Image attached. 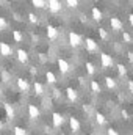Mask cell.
Here are the masks:
<instances>
[{
    "mask_svg": "<svg viewBox=\"0 0 133 135\" xmlns=\"http://www.w3.org/2000/svg\"><path fill=\"white\" fill-rule=\"evenodd\" d=\"M100 65H102V68H111L113 66V58L108 54H102L100 55Z\"/></svg>",
    "mask_w": 133,
    "mask_h": 135,
    "instance_id": "obj_5",
    "label": "cell"
},
{
    "mask_svg": "<svg viewBox=\"0 0 133 135\" xmlns=\"http://www.w3.org/2000/svg\"><path fill=\"white\" fill-rule=\"evenodd\" d=\"M58 68H60V71H61L63 74H67V72H69V69H70L69 63H67L64 58H58Z\"/></svg>",
    "mask_w": 133,
    "mask_h": 135,
    "instance_id": "obj_11",
    "label": "cell"
},
{
    "mask_svg": "<svg viewBox=\"0 0 133 135\" xmlns=\"http://www.w3.org/2000/svg\"><path fill=\"white\" fill-rule=\"evenodd\" d=\"M93 19H94V21H97V22L102 21V11H100L97 6H94V8H93Z\"/></svg>",
    "mask_w": 133,
    "mask_h": 135,
    "instance_id": "obj_17",
    "label": "cell"
},
{
    "mask_svg": "<svg viewBox=\"0 0 133 135\" xmlns=\"http://www.w3.org/2000/svg\"><path fill=\"white\" fill-rule=\"evenodd\" d=\"M122 39H124L125 42H132V36H130V33H127V32L122 33Z\"/></svg>",
    "mask_w": 133,
    "mask_h": 135,
    "instance_id": "obj_30",
    "label": "cell"
},
{
    "mask_svg": "<svg viewBox=\"0 0 133 135\" xmlns=\"http://www.w3.org/2000/svg\"><path fill=\"white\" fill-rule=\"evenodd\" d=\"M3 108H5V113H6V116H8L9 119H13V118H14V108H13L9 104H5V105H3Z\"/></svg>",
    "mask_w": 133,
    "mask_h": 135,
    "instance_id": "obj_15",
    "label": "cell"
},
{
    "mask_svg": "<svg viewBox=\"0 0 133 135\" xmlns=\"http://www.w3.org/2000/svg\"><path fill=\"white\" fill-rule=\"evenodd\" d=\"M86 50L88 52H97L99 50V46L93 38H86Z\"/></svg>",
    "mask_w": 133,
    "mask_h": 135,
    "instance_id": "obj_6",
    "label": "cell"
},
{
    "mask_svg": "<svg viewBox=\"0 0 133 135\" xmlns=\"http://www.w3.org/2000/svg\"><path fill=\"white\" fill-rule=\"evenodd\" d=\"M47 38H49L50 41H55V39L58 38V30H57L53 25H49V27H47Z\"/></svg>",
    "mask_w": 133,
    "mask_h": 135,
    "instance_id": "obj_9",
    "label": "cell"
},
{
    "mask_svg": "<svg viewBox=\"0 0 133 135\" xmlns=\"http://www.w3.org/2000/svg\"><path fill=\"white\" fill-rule=\"evenodd\" d=\"M66 3L69 8H77L78 6V0H66Z\"/></svg>",
    "mask_w": 133,
    "mask_h": 135,
    "instance_id": "obj_27",
    "label": "cell"
},
{
    "mask_svg": "<svg viewBox=\"0 0 133 135\" xmlns=\"http://www.w3.org/2000/svg\"><path fill=\"white\" fill-rule=\"evenodd\" d=\"M105 83H106V86L108 88H116V80L114 79H111V77H105Z\"/></svg>",
    "mask_w": 133,
    "mask_h": 135,
    "instance_id": "obj_20",
    "label": "cell"
},
{
    "mask_svg": "<svg viewBox=\"0 0 133 135\" xmlns=\"http://www.w3.org/2000/svg\"><path fill=\"white\" fill-rule=\"evenodd\" d=\"M91 90H93L94 93H100V85L96 82V80H93V82H91Z\"/></svg>",
    "mask_w": 133,
    "mask_h": 135,
    "instance_id": "obj_23",
    "label": "cell"
},
{
    "mask_svg": "<svg viewBox=\"0 0 133 135\" xmlns=\"http://www.w3.org/2000/svg\"><path fill=\"white\" fill-rule=\"evenodd\" d=\"M47 6H49V11L52 14H58L61 11V3L60 0H47Z\"/></svg>",
    "mask_w": 133,
    "mask_h": 135,
    "instance_id": "obj_1",
    "label": "cell"
},
{
    "mask_svg": "<svg viewBox=\"0 0 133 135\" xmlns=\"http://www.w3.org/2000/svg\"><path fill=\"white\" fill-rule=\"evenodd\" d=\"M86 72H88V74H91V75L96 72V68H94L93 63H86Z\"/></svg>",
    "mask_w": 133,
    "mask_h": 135,
    "instance_id": "obj_24",
    "label": "cell"
},
{
    "mask_svg": "<svg viewBox=\"0 0 133 135\" xmlns=\"http://www.w3.org/2000/svg\"><path fill=\"white\" fill-rule=\"evenodd\" d=\"M28 21H30L32 24H38V16L33 14V13H30V14H28Z\"/></svg>",
    "mask_w": 133,
    "mask_h": 135,
    "instance_id": "obj_28",
    "label": "cell"
},
{
    "mask_svg": "<svg viewBox=\"0 0 133 135\" xmlns=\"http://www.w3.org/2000/svg\"><path fill=\"white\" fill-rule=\"evenodd\" d=\"M99 35L102 39H108V33H106V30L105 28H99Z\"/></svg>",
    "mask_w": 133,
    "mask_h": 135,
    "instance_id": "obj_29",
    "label": "cell"
},
{
    "mask_svg": "<svg viewBox=\"0 0 133 135\" xmlns=\"http://www.w3.org/2000/svg\"><path fill=\"white\" fill-rule=\"evenodd\" d=\"M17 60H19V63H22V65H25L27 61H28V54L24 50V49H19L17 52Z\"/></svg>",
    "mask_w": 133,
    "mask_h": 135,
    "instance_id": "obj_8",
    "label": "cell"
},
{
    "mask_svg": "<svg viewBox=\"0 0 133 135\" xmlns=\"http://www.w3.org/2000/svg\"><path fill=\"white\" fill-rule=\"evenodd\" d=\"M2 79H3V82H8L9 80V74L8 72H2Z\"/></svg>",
    "mask_w": 133,
    "mask_h": 135,
    "instance_id": "obj_33",
    "label": "cell"
},
{
    "mask_svg": "<svg viewBox=\"0 0 133 135\" xmlns=\"http://www.w3.org/2000/svg\"><path fill=\"white\" fill-rule=\"evenodd\" d=\"M96 121H97L99 126L106 124V118H105V115H102V113H96Z\"/></svg>",
    "mask_w": 133,
    "mask_h": 135,
    "instance_id": "obj_18",
    "label": "cell"
},
{
    "mask_svg": "<svg viewBox=\"0 0 133 135\" xmlns=\"http://www.w3.org/2000/svg\"><path fill=\"white\" fill-rule=\"evenodd\" d=\"M69 44H70L72 47L81 46V36L78 33H75V32H70V33H69Z\"/></svg>",
    "mask_w": 133,
    "mask_h": 135,
    "instance_id": "obj_2",
    "label": "cell"
},
{
    "mask_svg": "<svg viewBox=\"0 0 133 135\" xmlns=\"http://www.w3.org/2000/svg\"><path fill=\"white\" fill-rule=\"evenodd\" d=\"M129 58H130V61H133V52H129Z\"/></svg>",
    "mask_w": 133,
    "mask_h": 135,
    "instance_id": "obj_37",
    "label": "cell"
},
{
    "mask_svg": "<svg viewBox=\"0 0 133 135\" xmlns=\"http://www.w3.org/2000/svg\"><path fill=\"white\" fill-rule=\"evenodd\" d=\"M117 72H119V75H125L127 74V68L124 65H117Z\"/></svg>",
    "mask_w": 133,
    "mask_h": 135,
    "instance_id": "obj_25",
    "label": "cell"
},
{
    "mask_svg": "<svg viewBox=\"0 0 133 135\" xmlns=\"http://www.w3.org/2000/svg\"><path fill=\"white\" fill-rule=\"evenodd\" d=\"M13 38H14V41H16V42H21V41L24 39V35L21 33L19 30H13Z\"/></svg>",
    "mask_w": 133,
    "mask_h": 135,
    "instance_id": "obj_21",
    "label": "cell"
},
{
    "mask_svg": "<svg viewBox=\"0 0 133 135\" xmlns=\"http://www.w3.org/2000/svg\"><path fill=\"white\" fill-rule=\"evenodd\" d=\"M33 90L38 96H42V94H44V86H42V83H39V82H34Z\"/></svg>",
    "mask_w": 133,
    "mask_h": 135,
    "instance_id": "obj_16",
    "label": "cell"
},
{
    "mask_svg": "<svg viewBox=\"0 0 133 135\" xmlns=\"http://www.w3.org/2000/svg\"><path fill=\"white\" fill-rule=\"evenodd\" d=\"M14 135H27V131L22 127H14Z\"/></svg>",
    "mask_w": 133,
    "mask_h": 135,
    "instance_id": "obj_26",
    "label": "cell"
},
{
    "mask_svg": "<svg viewBox=\"0 0 133 135\" xmlns=\"http://www.w3.org/2000/svg\"><path fill=\"white\" fill-rule=\"evenodd\" d=\"M106 135H119V134H117V131H116V129H113V127H110V129L106 131Z\"/></svg>",
    "mask_w": 133,
    "mask_h": 135,
    "instance_id": "obj_32",
    "label": "cell"
},
{
    "mask_svg": "<svg viewBox=\"0 0 133 135\" xmlns=\"http://www.w3.org/2000/svg\"><path fill=\"white\" fill-rule=\"evenodd\" d=\"M52 121H53V126H55V127H60V126L63 124L64 118H63L61 113H53V115H52Z\"/></svg>",
    "mask_w": 133,
    "mask_h": 135,
    "instance_id": "obj_12",
    "label": "cell"
},
{
    "mask_svg": "<svg viewBox=\"0 0 133 135\" xmlns=\"http://www.w3.org/2000/svg\"><path fill=\"white\" fill-rule=\"evenodd\" d=\"M28 116L32 118V119H36V118H39V108L33 105V104H30L28 105Z\"/></svg>",
    "mask_w": 133,
    "mask_h": 135,
    "instance_id": "obj_10",
    "label": "cell"
},
{
    "mask_svg": "<svg viewBox=\"0 0 133 135\" xmlns=\"http://www.w3.org/2000/svg\"><path fill=\"white\" fill-rule=\"evenodd\" d=\"M0 131H2V121H0Z\"/></svg>",
    "mask_w": 133,
    "mask_h": 135,
    "instance_id": "obj_38",
    "label": "cell"
},
{
    "mask_svg": "<svg viewBox=\"0 0 133 135\" xmlns=\"http://www.w3.org/2000/svg\"><path fill=\"white\" fill-rule=\"evenodd\" d=\"M32 3H33L36 8H39V9L47 6V2H45V0H32Z\"/></svg>",
    "mask_w": 133,
    "mask_h": 135,
    "instance_id": "obj_19",
    "label": "cell"
},
{
    "mask_svg": "<svg viewBox=\"0 0 133 135\" xmlns=\"http://www.w3.org/2000/svg\"><path fill=\"white\" fill-rule=\"evenodd\" d=\"M6 27H8V24H6V21H5V19H3L2 16H0V30H5Z\"/></svg>",
    "mask_w": 133,
    "mask_h": 135,
    "instance_id": "obj_31",
    "label": "cell"
},
{
    "mask_svg": "<svg viewBox=\"0 0 133 135\" xmlns=\"http://www.w3.org/2000/svg\"><path fill=\"white\" fill-rule=\"evenodd\" d=\"M69 126H70V131H72V132H78V131H80V123H78V119L74 118V116L69 119Z\"/></svg>",
    "mask_w": 133,
    "mask_h": 135,
    "instance_id": "obj_14",
    "label": "cell"
},
{
    "mask_svg": "<svg viewBox=\"0 0 133 135\" xmlns=\"http://www.w3.org/2000/svg\"><path fill=\"white\" fill-rule=\"evenodd\" d=\"M45 79H47V82H49V83H55V82H57V77H55V74H53V72H50V71H47V74H45Z\"/></svg>",
    "mask_w": 133,
    "mask_h": 135,
    "instance_id": "obj_22",
    "label": "cell"
},
{
    "mask_svg": "<svg viewBox=\"0 0 133 135\" xmlns=\"http://www.w3.org/2000/svg\"><path fill=\"white\" fill-rule=\"evenodd\" d=\"M129 90H130V93H133V80L129 82Z\"/></svg>",
    "mask_w": 133,
    "mask_h": 135,
    "instance_id": "obj_34",
    "label": "cell"
},
{
    "mask_svg": "<svg viewBox=\"0 0 133 135\" xmlns=\"http://www.w3.org/2000/svg\"><path fill=\"white\" fill-rule=\"evenodd\" d=\"M66 96H67V99L69 101H72V102H75L77 99H78V94H77V91L74 90V88H66Z\"/></svg>",
    "mask_w": 133,
    "mask_h": 135,
    "instance_id": "obj_13",
    "label": "cell"
},
{
    "mask_svg": "<svg viewBox=\"0 0 133 135\" xmlns=\"http://www.w3.org/2000/svg\"><path fill=\"white\" fill-rule=\"evenodd\" d=\"M122 116H124V118H125V119H127V118H129V113H127V110H122Z\"/></svg>",
    "mask_w": 133,
    "mask_h": 135,
    "instance_id": "obj_35",
    "label": "cell"
},
{
    "mask_svg": "<svg viewBox=\"0 0 133 135\" xmlns=\"http://www.w3.org/2000/svg\"><path fill=\"white\" fill-rule=\"evenodd\" d=\"M110 25H111V30H114V32H121L124 28V24H122V21L119 17H111L110 19Z\"/></svg>",
    "mask_w": 133,
    "mask_h": 135,
    "instance_id": "obj_3",
    "label": "cell"
},
{
    "mask_svg": "<svg viewBox=\"0 0 133 135\" xmlns=\"http://www.w3.org/2000/svg\"><path fill=\"white\" fill-rule=\"evenodd\" d=\"M0 55H3V57H11L13 55V49L8 42H0Z\"/></svg>",
    "mask_w": 133,
    "mask_h": 135,
    "instance_id": "obj_4",
    "label": "cell"
},
{
    "mask_svg": "<svg viewBox=\"0 0 133 135\" xmlns=\"http://www.w3.org/2000/svg\"><path fill=\"white\" fill-rule=\"evenodd\" d=\"M129 22H130V25L133 27V14H130V16H129Z\"/></svg>",
    "mask_w": 133,
    "mask_h": 135,
    "instance_id": "obj_36",
    "label": "cell"
},
{
    "mask_svg": "<svg viewBox=\"0 0 133 135\" xmlns=\"http://www.w3.org/2000/svg\"><path fill=\"white\" fill-rule=\"evenodd\" d=\"M16 83H17V88H19L21 91H24V93H27V91L30 90V85H28V82H27L25 79H17Z\"/></svg>",
    "mask_w": 133,
    "mask_h": 135,
    "instance_id": "obj_7",
    "label": "cell"
}]
</instances>
